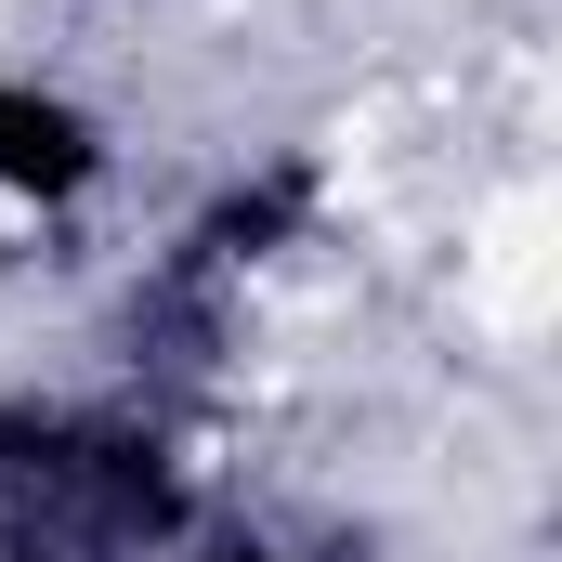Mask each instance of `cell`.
I'll use <instances>...</instances> for the list:
<instances>
[{"instance_id":"cell-1","label":"cell","mask_w":562,"mask_h":562,"mask_svg":"<svg viewBox=\"0 0 562 562\" xmlns=\"http://www.w3.org/2000/svg\"><path fill=\"white\" fill-rule=\"evenodd\" d=\"M196 524V471L157 406L0 393V562H170Z\"/></svg>"},{"instance_id":"cell-2","label":"cell","mask_w":562,"mask_h":562,"mask_svg":"<svg viewBox=\"0 0 562 562\" xmlns=\"http://www.w3.org/2000/svg\"><path fill=\"white\" fill-rule=\"evenodd\" d=\"M105 170H119V132L66 92V79H0V210H79V196H105Z\"/></svg>"},{"instance_id":"cell-3","label":"cell","mask_w":562,"mask_h":562,"mask_svg":"<svg viewBox=\"0 0 562 562\" xmlns=\"http://www.w3.org/2000/svg\"><path fill=\"white\" fill-rule=\"evenodd\" d=\"M183 562H301L288 537H262V524H196L183 537Z\"/></svg>"}]
</instances>
